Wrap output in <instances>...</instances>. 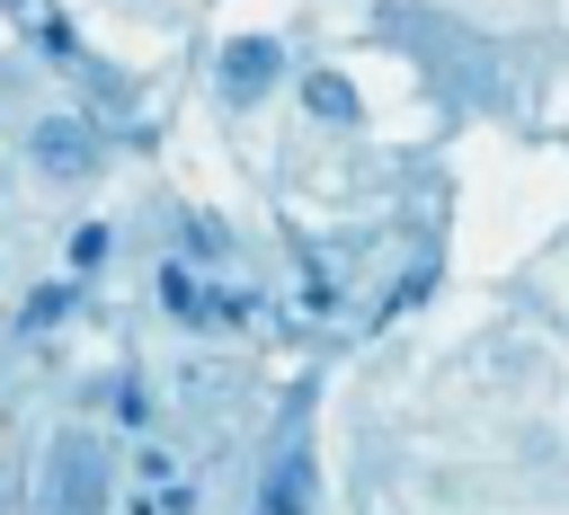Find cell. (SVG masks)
I'll return each instance as SVG.
<instances>
[{
  "label": "cell",
  "instance_id": "obj_1",
  "mask_svg": "<svg viewBox=\"0 0 569 515\" xmlns=\"http://www.w3.org/2000/svg\"><path fill=\"white\" fill-rule=\"evenodd\" d=\"M107 488H116L107 444L89 426L53 435V453H44V515H107Z\"/></svg>",
  "mask_w": 569,
  "mask_h": 515
},
{
  "label": "cell",
  "instance_id": "obj_2",
  "mask_svg": "<svg viewBox=\"0 0 569 515\" xmlns=\"http://www.w3.org/2000/svg\"><path fill=\"white\" fill-rule=\"evenodd\" d=\"M27 160H36V178H53V186H80V178H98V133H89L80 115H36V133H27Z\"/></svg>",
  "mask_w": 569,
  "mask_h": 515
},
{
  "label": "cell",
  "instance_id": "obj_3",
  "mask_svg": "<svg viewBox=\"0 0 569 515\" xmlns=\"http://www.w3.org/2000/svg\"><path fill=\"white\" fill-rule=\"evenodd\" d=\"M276 80H284V44H276V36H231V44H222V62H213L222 107H258Z\"/></svg>",
  "mask_w": 569,
  "mask_h": 515
},
{
  "label": "cell",
  "instance_id": "obj_4",
  "mask_svg": "<svg viewBox=\"0 0 569 515\" xmlns=\"http://www.w3.org/2000/svg\"><path fill=\"white\" fill-rule=\"evenodd\" d=\"M311 497H320V471H311V453H302V444H284V453L267 462V479H258V506H249V515H311Z\"/></svg>",
  "mask_w": 569,
  "mask_h": 515
},
{
  "label": "cell",
  "instance_id": "obj_5",
  "mask_svg": "<svg viewBox=\"0 0 569 515\" xmlns=\"http://www.w3.org/2000/svg\"><path fill=\"white\" fill-rule=\"evenodd\" d=\"M160 311H169L178 329H213V284L187 275V258H169V266H160Z\"/></svg>",
  "mask_w": 569,
  "mask_h": 515
},
{
  "label": "cell",
  "instance_id": "obj_6",
  "mask_svg": "<svg viewBox=\"0 0 569 515\" xmlns=\"http://www.w3.org/2000/svg\"><path fill=\"white\" fill-rule=\"evenodd\" d=\"M302 107H311L320 124H356V115H365V98H356L347 71H311V80H302Z\"/></svg>",
  "mask_w": 569,
  "mask_h": 515
},
{
  "label": "cell",
  "instance_id": "obj_7",
  "mask_svg": "<svg viewBox=\"0 0 569 515\" xmlns=\"http://www.w3.org/2000/svg\"><path fill=\"white\" fill-rule=\"evenodd\" d=\"M71 302H80V284H36V293L18 302V337H44V329H62V320H71Z\"/></svg>",
  "mask_w": 569,
  "mask_h": 515
},
{
  "label": "cell",
  "instance_id": "obj_8",
  "mask_svg": "<svg viewBox=\"0 0 569 515\" xmlns=\"http://www.w3.org/2000/svg\"><path fill=\"white\" fill-rule=\"evenodd\" d=\"M107 249H116V231H107V222H80V231H71V275L107 266Z\"/></svg>",
  "mask_w": 569,
  "mask_h": 515
},
{
  "label": "cell",
  "instance_id": "obj_9",
  "mask_svg": "<svg viewBox=\"0 0 569 515\" xmlns=\"http://www.w3.org/2000/svg\"><path fill=\"white\" fill-rule=\"evenodd\" d=\"M178 249H187V258H222V222H213V213H187V222H178Z\"/></svg>",
  "mask_w": 569,
  "mask_h": 515
},
{
  "label": "cell",
  "instance_id": "obj_10",
  "mask_svg": "<svg viewBox=\"0 0 569 515\" xmlns=\"http://www.w3.org/2000/svg\"><path fill=\"white\" fill-rule=\"evenodd\" d=\"M107 400H116V417H124V426H142V417H151V400H142V382H116Z\"/></svg>",
  "mask_w": 569,
  "mask_h": 515
},
{
  "label": "cell",
  "instance_id": "obj_11",
  "mask_svg": "<svg viewBox=\"0 0 569 515\" xmlns=\"http://www.w3.org/2000/svg\"><path fill=\"white\" fill-rule=\"evenodd\" d=\"M36 44H44V53H71V27H62L53 9H44V18H36Z\"/></svg>",
  "mask_w": 569,
  "mask_h": 515
}]
</instances>
